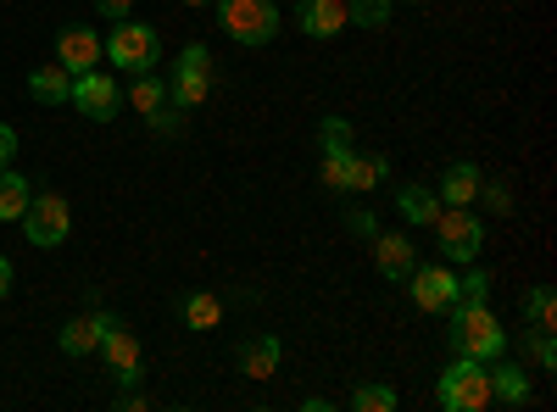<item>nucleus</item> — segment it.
<instances>
[{"label": "nucleus", "mask_w": 557, "mask_h": 412, "mask_svg": "<svg viewBox=\"0 0 557 412\" xmlns=\"http://www.w3.org/2000/svg\"><path fill=\"white\" fill-rule=\"evenodd\" d=\"M7 290H12V262L0 257V296H7Z\"/></svg>", "instance_id": "obj_35"}, {"label": "nucleus", "mask_w": 557, "mask_h": 412, "mask_svg": "<svg viewBox=\"0 0 557 412\" xmlns=\"http://www.w3.org/2000/svg\"><path fill=\"white\" fill-rule=\"evenodd\" d=\"M12 157H17V128L0 123V167H12Z\"/></svg>", "instance_id": "obj_33"}, {"label": "nucleus", "mask_w": 557, "mask_h": 412, "mask_svg": "<svg viewBox=\"0 0 557 412\" xmlns=\"http://www.w3.org/2000/svg\"><path fill=\"white\" fill-rule=\"evenodd\" d=\"M451 346L457 357H474V362H491L507 351V329H502V317L485 307V301H451Z\"/></svg>", "instance_id": "obj_1"}, {"label": "nucleus", "mask_w": 557, "mask_h": 412, "mask_svg": "<svg viewBox=\"0 0 557 412\" xmlns=\"http://www.w3.org/2000/svg\"><path fill=\"white\" fill-rule=\"evenodd\" d=\"M430 228H435V240H441V257H446V262H474L480 246H485V223H480L469 207H441Z\"/></svg>", "instance_id": "obj_5"}, {"label": "nucleus", "mask_w": 557, "mask_h": 412, "mask_svg": "<svg viewBox=\"0 0 557 412\" xmlns=\"http://www.w3.org/2000/svg\"><path fill=\"white\" fill-rule=\"evenodd\" d=\"M101 7V17H112V23H123L128 12H134V0H96Z\"/></svg>", "instance_id": "obj_34"}, {"label": "nucleus", "mask_w": 557, "mask_h": 412, "mask_svg": "<svg viewBox=\"0 0 557 412\" xmlns=\"http://www.w3.org/2000/svg\"><path fill=\"white\" fill-rule=\"evenodd\" d=\"M496 362V357H491ZM491 374V401H502V407H524L530 401V374H524V362H496V369H485Z\"/></svg>", "instance_id": "obj_14"}, {"label": "nucleus", "mask_w": 557, "mask_h": 412, "mask_svg": "<svg viewBox=\"0 0 557 412\" xmlns=\"http://www.w3.org/2000/svg\"><path fill=\"white\" fill-rule=\"evenodd\" d=\"M117 324L112 312H89V317H73V324L57 335V346L67 351V357H89V351H101V335Z\"/></svg>", "instance_id": "obj_11"}, {"label": "nucleus", "mask_w": 557, "mask_h": 412, "mask_svg": "<svg viewBox=\"0 0 557 412\" xmlns=\"http://www.w3.org/2000/svg\"><path fill=\"white\" fill-rule=\"evenodd\" d=\"M530 351H535V369H557V346H552V329H535Z\"/></svg>", "instance_id": "obj_29"}, {"label": "nucleus", "mask_w": 557, "mask_h": 412, "mask_svg": "<svg viewBox=\"0 0 557 412\" xmlns=\"http://www.w3.org/2000/svg\"><path fill=\"white\" fill-rule=\"evenodd\" d=\"M101 51H107V62L123 67V73H151V67L162 62V39H157L151 23H117L112 39H101Z\"/></svg>", "instance_id": "obj_4"}, {"label": "nucleus", "mask_w": 557, "mask_h": 412, "mask_svg": "<svg viewBox=\"0 0 557 412\" xmlns=\"http://www.w3.org/2000/svg\"><path fill=\"white\" fill-rule=\"evenodd\" d=\"M530 324H535V329H557V301H552L546 285L530 290Z\"/></svg>", "instance_id": "obj_27"}, {"label": "nucleus", "mask_w": 557, "mask_h": 412, "mask_svg": "<svg viewBox=\"0 0 557 412\" xmlns=\"http://www.w3.org/2000/svg\"><path fill=\"white\" fill-rule=\"evenodd\" d=\"M67 107H78V112H84L89 123H107V117H117L123 96H117L112 73L89 67V73H73V96H67Z\"/></svg>", "instance_id": "obj_8"}, {"label": "nucleus", "mask_w": 557, "mask_h": 412, "mask_svg": "<svg viewBox=\"0 0 557 412\" xmlns=\"http://www.w3.org/2000/svg\"><path fill=\"white\" fill-rule=\"evenodd\" d=\"M207 96H212V51L207 45H184V57L173 67V84H168V101L178 112H196Z\"/></svg>", "instance_id": "obj_6"}, {"label": "nucleus", "mask_w": 557, "mask_h": 412, "mask_svg": "<svg viewBox=\"0 0 557 412\" xmlns=\"http://www.w3.org/2000/svg\"><path fill=\"white\" fill-rule=\"evenodd\" d=\"M296 23H301L307 39H335L346 28V0H301Z\"/></svg>", "instance_id": "obj_12"}, {"label": "nucleus", "mask_w": 557, "mask_h": 412, "mask_svg": "<svg viewBox=\"0 0 557 412\" xmlns=\"http://www.w3.org/2000/svg\"><path fill=\"white\" fill-rule=\"evenodd\" d=\"M184 324H190V329H218L223 324V301L218 296H190V301H184Z\"/></svg>", "instance_id": "obj_23"}, {"label": "nucleus", "mask_w": 557, "mask_h": 412, "mask_svg": "<svg viewBox=\"0 0 557 412\" xmlns=\"http://www.w3.org/2000/svg\"><path fill=\"white\" fill-rule=\"evenodd\" d=\"M323 185L346 190V157H323Z\"/></svg>", "instance_id": "obj_30"}, {"label": "nucleus", "mask_w": 557, "mask_h": 412, "mask_svg": "<svg viewBox=\"0 0 557 412\" xmlns=\"http://www.w3.org/2000/svg\"><path fill=\"white\" fill-rule=\"evenodd\" d=\"M318 140H323V157H351V123L346 117H323Z\"/></svg>", "instance_id": "obj_25"}, {"label": "nucleus", "mask_w": 557, "mask_h": 412, "mask_svg": "<svg viewBox=\"0 0 557 412\" xmlns=\"http://www.w3.org/2000/svg\"><path fill=\"white\" fill-rule=\"evenodd\" d=\"M396 207H401V217H407V223L430 228V223H435V212H441V196H435V190H424V185H407V190L396 196Z\"/></svg>", "instance_id": "obj_21"}, {"label": "nucleus", "mask_w": 557, "mask_h": 412, "mask_svg": "<svg viewBox=\"0 0 557 412\" xmlns=\"http://www.w3.org/2000/svg\"><path fill=\"white\" fill-rule=\"evenodd\" d=\"M485 190V207L491 212H513V196H507V185H480Z\"/></svg>", "instance_id": "obj_32"}, {"label": "nucleus", "mask_w": 557, "mask_h": 412, "mask_svg": "<svg viewBox=\"0 0 557 412\" xmlns=\"http://www.w3.org/2000/svg\"><path fill=\"white\" fill-rule=\"evenodd\" d=\"M101 357L112 362V374H117L123 385H134V379H139V340H134V329L112 324V329L101 335Z\"/></svg>", "instance_id": "obj_13"}, {"label": "nucleus", "mask_w": 557, "mask_h": 412, "mask_svg": "<svg viewBox=\"0 0 557 412\" xmlns=\"http://www.w3.org/2000/svg\"><path fill=\"white\" fill-rule=\"evenodd\" d=\"M162 101H168V84H162L157 73H134V89H128V107H134L139 117H151V112H162Z\"/></svg>", "instance_id": "obj_22"}, {"label": "nucleus", "mask_w": 557, "mask_h": 412, "mask_svg": "<svg viewBox=\"0 0 557 412\" xmlns=\"http://www.w3.org/2000/svg\"><path fill=\"white\" fill-rule=\"evenodd\" d=\"M351 407L357 412H391L396 407V390L391 385H362V390H351Z\"/></svg>", "instance_id": "obj_26"}, {"label": "nucleus", "mask_w": 557, "mask_h": 412, "mask_svg": "<svg viewBox=\"0 0 557 412\" xmlns=\"http://www.w3.org/2000/svg\"><path fill=\"white\" fill-rule=\"evenodd\" d=\"M28 178L23 173H12V167H0V223H17L23 212H28Z\"/></svg>", "instance_id": "obj_20"}, {"label": "nucleus", "mask_w": 557, "mask_h": 412, "mask_svg": "<svg viewBox=\"0 0 557 412\" xmlns=\"http://www.w3.org/2000/svg\"><path fill=\"white\" fill-rule=\"evenodd\" d=\"M28 96H34V101H51V107H67V96H73V73H67L62 62L34 67V73H28Z\"/></svg>", "instance_id": "obj_16"}, {"label": "nucleus", "mask_w": 557, "mask_h": 412, "mask_svg": "<svg viewBox=\"0 0 557 412\" xmlns=\"http://www.w3.org/2000/svg\"><path fill=\"white\" fill-rule=\"evenodd\" d=\"M480 201V167L474 162H451L441 178V207H474Z\"/></svg>", "instance_id": "obj_17"}, {"label": "nucleus", "mask_w": 557, "mask_h": 412, "mask_svg": "<svg viewBox=\"0 0 557 412\" xmlns=\"http://www.w3.org/2000/svg\"><path fill=\"white\" fill-rule=\"evenodd\" d=\"M346 23H357V28H385V23H391V0H346Z\"/></svg>", "instance_id": "obj_24"}, {"label": "nucleus", "mask_w": 557, "mask_h": 412, "mask_svg": "<svg viewBox=\"0 0 557 412\" xmlns=\"http://www.w3.org/2000/svg\"><path fill=\"white\" fill-rule=\"evenodd\" d=\"M346 223H351V235H362V240H374V235H380V223H374V212H362V207H357V212H351Z\"/></svg>", "instance_id": "obj_31"}, {"label": "nucleus", "mask_w": 557, "mask_h": 412, "mask_svg": "<svg viewBox=\"0 0 557 412\" xmlns=\"http://www.w3.org/2000/svg\"><path fill=\"white\" fill-rule=\"evenodd\" d=\"M278 357H285V346H278L273 335H257L240 346V374L246 379H273L278 374Z\"/></svg>", "instance_id": "obj_18"}, {"label": "nucleus", "mask_w": 557, "mask_h": 412, "mask_svg": "<svg viewBox=\"0 0 557 412\" xmlns=\"http://www.w3.org/2000/svg\"><path fill=\"white\" fill-rule=\"evenodd\" d=\"M107 51H101V34L96 28H62L57 34V62L67 67V73H89Z\"/></svg>", "instance_id": "obj_10"}, {"label": "nucleus", "mask_w": 557, "mask_h": 412, "mask_svg": "<svg viewBox=\"0 0 557 412\" xmlns=\"http://www.w3.org/2000/svg\"><path fill=\"white\" fill-rule=\"evenodd\" d=\"M385 178V157H368V151H351L346 157V190L351 196H368Z\"/></svg>", "instance_id": "obj_19"}, {"label": "nucleus", "mask_w": 557, "mask_h": 412, "mask_svg": "<svg viewBox=\"0 0 557 412\" xmlns=\"http://www.w3.org/2000/svg\"><path fill=\"white\" fill-rule=\"evenodd\" d=\"M407 279H412V301L424 312H446L457 301V273H446V267H412Z\"/></svg>", "instance_id": "obj_9"}, {"label": "nucleus", "mask_w": 557, "mask_h": 412, "mask_svg": "<svg viewBox=\"0 0 557 412\" xmlns=\"http://www.w3.org/2000/svg\"><path fill=\"white\" fill-rule=\"evenodd\" d=\"M374 267L385 273V279H407V273L418 267V257H412V240H401V235H374Z\"/></svg>", "instance_id": "obj_15"}, {"label": "nucleus", "mask_w": 557, "mask_h": 412, "mask_svg": "<svg viewBox=\"0 0 557 412\" xmlns=\"http://www.w3.org/2000/svg\"><path fill=\"white\" fill-rule=\"evenodd\" d=\"M441 407L446 412H485L491 407V374H485V362L474 357H457L451 369L441 374Z\"/></svg>", "instance_id": "obj_3"}, {"label": "nucleus", "mask_w": 557, "mask_h": 412, "mask_svg": "<svg viewBox=\"0 0 557 412\" xmlns=\"http://www.w3.org/2000/svg\"><path fill=\"white\" fill-rule=\"evenodd\" d=\"M23 228H28V240L45 246V251L62 246V240H67V228H73V207H67V196H28Z\"/></svg>", "instance_id": "obj_7"}, {"label": "nucleus", "mask_w": 557, "mask_h": 412, "mask_svg": "<svg viewBox=\"0 0 557 412\" xmlns=\"http://www.w3.org/2000/svg\"><path fill=\"white\" fill-rule=\"evenodd\" d=\"M218 23L235 45H268L285 17H278L273 0H218Z\"/></svg>", "instance_id": "obj_2"}, {"label": "nucleus", "mask_w": 557, "mask_h": 412, "mask_svg": "<svg viewBox=\"0 0 557 412\" xmlns=\"http://www.w3.org/2000/svg\"><path fill=\"white\" fill-rule=\"evenodd\" d=\"M485 296H491V273L485 267H474V273L457 279V301H485Z\"/></svg>", "instance_id": "obj_28"}, {"label": "nucleus", "mask_w": 557, "mask_h": 412, "mask_svg": "<svg viewBox=\"0 0 557 412\" xmlns=\"http://www.w3.org/2000/svg\"><path fill=\"white\" fill-rule=\"evenodd\" d=\"M184 7H207V0H184Z\"/></svg>", "instance_id": "obj_36"}]
</instances>
